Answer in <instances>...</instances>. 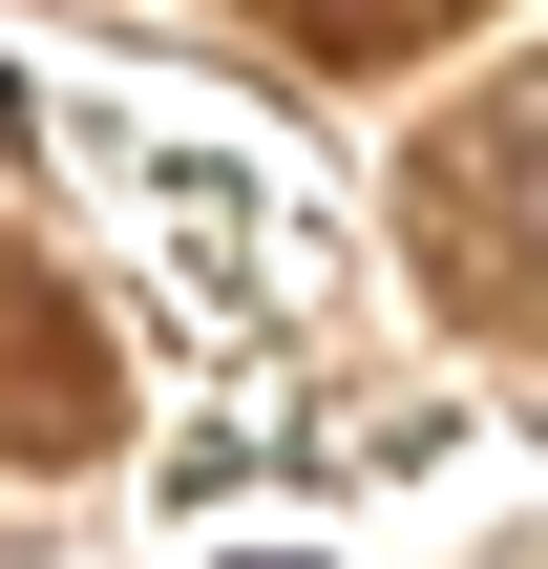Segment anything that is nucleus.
I'll list each match as a JSON object with an SVG mask.
<instances>
[{
  "label": "nucleus",
  "instance_id": "1",
  "mask_svg": "<svg viewBox=\"0 0 548 569\" xmlns=\"http://www.w3.org/2000/svg\"><path fill=\"white\" fill-rule=\"evenodd\" d=\"M232 569H296V549H232Z\"/></svg>",
  "mask_w": 548,
  "mask_h": 569
}]
</instances>
